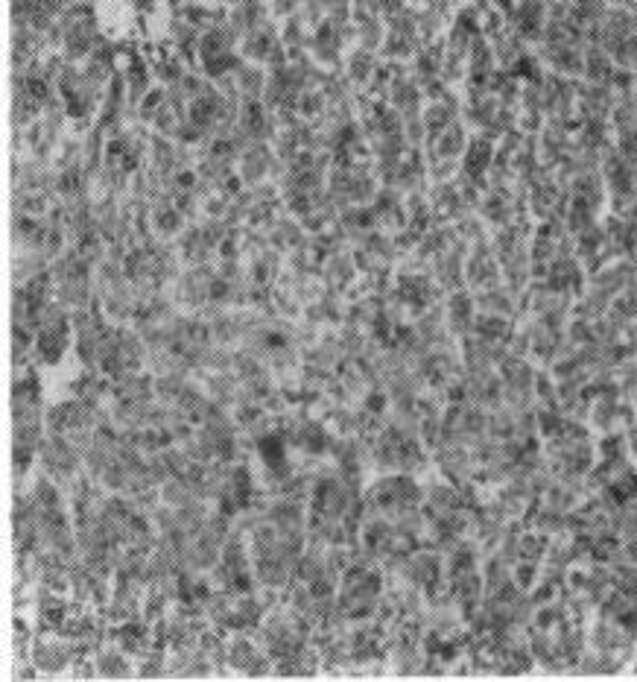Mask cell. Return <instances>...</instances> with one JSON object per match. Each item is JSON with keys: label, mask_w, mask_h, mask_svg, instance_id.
Masks as SVG:
<instances>
[{"label": "cell", "mask_w": 637, "mask_h": 682, "mask_svg": "<svg viewBox=\"0 0 637 682\" xmlns=\"http://www.w3.org/2000/svg\"><path fill=\"white\" fill-rule=\"evenodd\" d=\"M97 18L111 39H158L170 24L167 0H99Z\"/></svg>", "instance_id": "obj_1"}, {"label": "cell", "mask_w": 637, "mask_h": 682, "mask_svg": "<svg viewBox=\"0 0 637 682\" xmlns=\"http://www.w3.org/2000/svg\"><path fill=\"white\" fill-rule=\"evenodd\" d=\"M94 668H97V674H103V677L129 674V665H126V659H123V653H117V650L115 653H99Z\"/></svg>", "instance_id": "obj_3"}, {"label": "cell", "mask_w": 637, "mask_h": 682, "mask_svg": "<svg viewBox=\"0 0 637 682\" xmlns=\"http://www.w3.org/2000/svg\"><path fill=\"white\" fill-rule=\"evenodd\" d=\"M70 648L68 644H61V641H53V639H42V641H35V648H33V662L42 668V671H53V674H59L61 668H65L68 662H70Z\"/></svg>", "instance_id": "obj_2"}]
</instances>
